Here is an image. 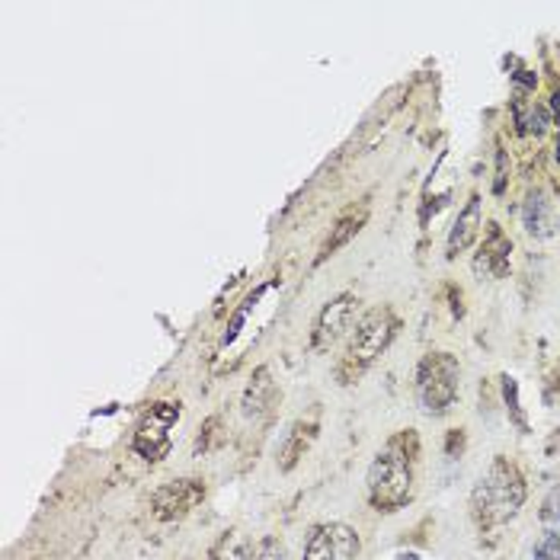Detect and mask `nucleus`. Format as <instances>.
Listing matches in <instances>:
<instances>
[{"mask_svg":"<svg viewBox=\"0 0 560 560\" xmlns=\"http://www.w3.org/2000/svg\"><path fill=\"white\" fill-rule=\"evenodd\" d=\"M522 502H525V480H522L519 468L506 458H496L471 494V509L480 525L509 522L522 509Z\"/></svg>","mask_w":560,"mask_h":560,"instance_id":"nucleus-1","label":"nucleus"},{"mask_svg":"<svg viewBox=\"0 0 560 560\" xmlns=\"http://www.w3.org/2000/svg\"><path fill=\"white\" fill-rule=\"evenodd\" d=\"M369 500L375 509L394 512L413 496V458L401 448V442H391L369 468Z\"/></svg>","mask_w":560,"mask_h":560,"instance_id":"nucleus-2","label":"nucleus"},{"mask_svg":"<svg viewBox=\"0 0 560 560\" xmlns=\"http://www.w3.org/2000/svg\"><path fill=\"white\" fill-rule=\"evenodd\" d=\"M462 365L452 353H429L416 369V401L426 416H445L458 397Z\"/></svg>","mask_w":560,"mask_h":560,"instance_id":"nucleus-3","label":"nucleus"},{"mask_svg":"<svg viewBox=\"0 0 560 560\" xmlns=\"http://www.w3.org/2000/svg\"><path fill=\"white\" fill-rule=\"evenodd\" d=\"M397 333V317L394 311H371L369 317H362V323L355 327L353 339H349L346 355H343V365H339V378L353 381L355 375H362L387 346Z\"/></svg>","mask_w":560,"mask_h":560,"instance_id":"nucleus-4","label":"nucleus"},{"mask_svg":"<svg viewBox=\"0 0 560 560\" xmlns=\"http://www.w3.org/2000/svg\"><path fill=\"white\" fill-rule=\"evenodd\" d=\"M180 420V404H151L148 413L141 416L138 432H135V452L148 462H157L170 452V432Z\"/></svg>","mask_w":560,"mask_h":560,"instance_id":"nucleus-5","label":"nucleus"},{"mask_svg":"<svg viewBox=\"0 0 560 560\" xmlns=\"http://www.w3.org/2000/svg\"><path fill=\"white\" fill-rule=\"evenodd\" d=\"M359 557V535L343 522H330V525L314 528L307 538L305 560H355Z\"/></svg>","mask_w":560,"mask_h":560,"instance_id":"nucleus-6","label":"nucleus"},{"mask_svg":"<svg viewBox=\"0 0 560 560\" xmlns=\"http://www.w3.org/2000/svg\"><path fill=\"white\" fill-rule=\"evenodd\" d=\"M355 305H359V301H355L353 295L333 298V301H330V305L321 311V317H317V330H314V346H317V349L333 346V343L339 339V333L353 327Z\"/></svg>","mask_w":560,"mask_h":560,"instance_id":"nucleus-7","label":"nucleus"},{"mask_svg":"<svg viewBox=\"0 0 560 560\" xmlns=\"http://www.w3.org/2000/svg\"><path fill=\"white\" fill-rule=\"evenodd\" d=\"M478 231H480V196H471L464 212L458 214V222H455L452 234H448V256L468 250L471 244L478 240Z\"/></svg>","mask_w":560,"mask_h":560,"instance_id":"nucleus-8","label":"nucleus"},{"mask_svg":"<svg viewBox=\"0 0 560 560\" xmlns=\"http://www.w3.org/2000/svg\"><path fill=\"white\" fill-rule=\"evenodd\" d=\"M525 228L528 234L535 237H548L554 228V214H551V202L544 192H528L525 198Z\"/></svg>","mask_w":560,"mask_h":560,"instance_id":"nucleus-9","label":"nucleus"},{"mask_svg":"<svg viewBox=\"0 0 560 560\" xmlns=\"http://www.w3.org/2000/svg\"><path fill=\"white\" fill-rule=\"evenodd\" d=\"M480 253L484 256H480L478 269L494 272V276H502V272H506V266H509V240L502 237V231L496 228V224H490V240L484 244Z\"/></svg>","mask_w":560,"mask_h":560,"instance_id":"nucleus-10","label":"nucleus"},{"mask_svg":"<svg viewBox=\"0 0 560 560\" xmlns=\"http://www.w3.org/2000/svg\"><path fill=\"white\" fill-rule=\"evenodd\" d=\"M212 560H256V551L244 532H228L214 548Z\"/></svg>","mask_w":560,"mask_h":560,"instance_id":"nucleus-11","label":"nucleus"},{"mask_svg":"<svg viewBox=\"0 0 560 560\" xmlns=\"http://www.w3.org/2000/svg\"><path fill=\"white\" fill-rule=\"evenodd\" d=\"M365 224V212H359V214H349V218H343V222L337 224V231L330 234L327 237V244H323V253H321V260L323 256H333L337 253L339 247H343V244H346L349 237H353V234H359V228H362Z\"/></svg>","mask_w":560,"mask_h":560,"instance_id":"nucleus-12","label":"nucleus"},{"mask_svg":"<svg viewBox=\"0 0 560 560\" xmlns=\"http://www.w3.org/2000/svg\"><path fill=\"white\" fill-rule=\"evenodd\" d=\"M548 122H551V116H548V109L535 106V103L516 113V125H519L522 132H535V135H541L544 128H548Z\"/></svg>","mask_w":560,"mask_h":560,"instance_id":"nucleus-13","label":"nucleus"},{"mask_svg":"<svg viewBox=\"0 0 560 560\" xmlns=\"http://www.w3.org/2000/svg\"><path fill=\"white\" fill-rule=\"evenodd\" d=\"M532 554H535V560H560V528L544 532Z\"/></svg>","mask_w":560,"mask_h":560,"instance_id":"nucleus-14","label":"nucleus"},{"mask_svg":"<svg viewBox=\"0 0 560 560\" xmlns=\"http://www.w3.org/2000/svg\"><path fill=\"white\" fill-rule=\"evenodd\" d=\"M256 560H292V557L285 544L276 541V538H266V541L256 548Z\"/></svg>","mask_w":560,"mask_h":560,"instance_id":"nucleus-15","label":"nucleus"},{"mask_svg":"<svg viewBox=\"0 0 560 560\" xmlns=\"http://www.w3.org/2000/svg\"><path fill=\"white\" fill-rule=\"evenodd\" d=\"M541 519L544 522H560V486H557V490H551V496L544 500Z\"/></svg>","mask_w":560,"mask_h":560,"instance_id":"nucleus-16","label":"nucleus"},{"mask_svg":"<svg viewBox=\"0 0 560 560\" xmlns=\"http://www.w3.org/2000/svg\"><path fill=\"white\" fill-rule=\"evenodd\" d=\"M551 109H554V119L560 122V93H554L551 97Z\"/></svg>","mask_w":560,"mask_h":560,"instance_id":"nucleus-17","label":"nucleus"},{"mask_svg":"<svg viewBox=\"0 0 560 560\" xmlns=\"http://www.w3.org/2000/svg\"><path fill=\"white\" fill-rule=\"evenodd\" d=\"M397 560H420V554L407 551V554H397Z\"/></svg>","mask_w":560,"mask_h":560,"instance_id":"nucleus-18","label":"nucleus"},{"mask_svg":"<svg viewBox=\"0 0 560 560\" xmlns=\"http://www.w3.org/2000/svg\"><path fill=\"white\" fill-rule=\"evenodd\" d=\"M554 160L560 164V138H557V151H554Z\"/></svg>","mask_w":560,"mask_h":560,"instance_id":"nucleus-19","label":"nucleus"}]
</instances>
